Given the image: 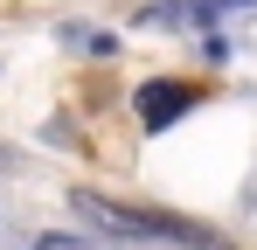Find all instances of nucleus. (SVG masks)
<instances>
[{
	"mask_svg": "<svg viewBox=\"0 0 257 250\" xmlns=\"http://www.w3.org/2000/svg\"><path fill=\"white\" fill-rule=\"evenodd\" d=\"M77 215L104 236H167V243H188V250H222L215 229L188 222V215H167V208H125V202H104V195H77Z\"/></svg>",
	"mask_w": 257,
	"mask_h": 250,
	"instance_id": "1",
	"label": "nucleus"
},
{
	"mask_svg": "<svg viewBox=\"0 0 257 250\" xmlns=\"http://www.w3.org/2000/svg\"><path fill=\"white\" fill-rule=\"evenodd\" d=\"M257 0H153L139 14V28H215L229 14H250Z\"/></svg>",
	"mask_w": 257,
	"mask_h": 250,
	"instance_id": "2",
	"label": "nucleus"
},
{
	"mask_svg": "<svg viewBox=\"0 0 257 250\" xmlns=\"http://www.w3.org/2000/svg\"><path fill=\"white\" fill-rule=\"evenodd\" d=\"M195 97H202V83H181V77H153V83H139V118H146V132L174 125Z\"/></svg>",
	"mask_w": 257,
	"mask_h": 250,
	"instance_id": "3",
	"label": "nucleus"
},
{
	"mask_svg": "<svg viewBox=\"0 0 257 250\" xmlns=\"http://www.w3.org/2000/svg\"><path fill=\"white\" fill-rule=\"evenodd\" d=\"M35 250H90V243H77V236H35Z\"/></svg>",
	"mask_w": 257,
	"mask_h": 250,
	"instance_id": "4",
	"label": "nucleus"
},
{
	"mask_svg": "<svg viewBox=\"0 0 257 250\" xmlns=\"http://www.w3.org/2000/svg\"><path fill=\"white\" fill-rule=\"evenodd\" d=\"M14 167H21V153H7V146H0V174H14Z\"/></svg>",
	"mask_w": 257,
	"mask_h": 250,
	"instance_id": "5",
	"label": "nucleus"
}]
</instances>
